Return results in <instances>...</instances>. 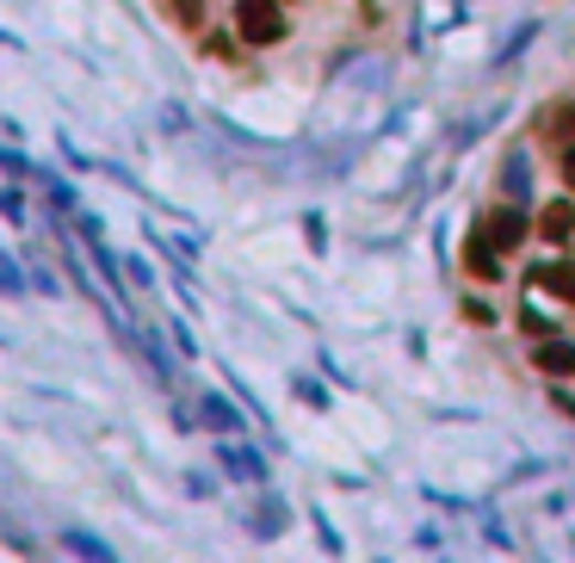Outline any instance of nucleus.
Instances as JSON below:
<instances>
[{"mask_svg": "<svg viewBox=\"0 0 575 563\" xmlns=\"http://www.w3.org/2000/svg\"><path fill=\"white\" fill-rule=\"evenodd\" d=\"M235 32L248 38V44H279L285 38L279 0H242V7H235Z\"/></svg>", "mask_w": 575, "mask_h": 563, "instance_id": "nucleus-1", "label": "nucleus"}, {"mask_svg": "<svg viewBox=\"0 0 575 563\" xmlns=\"http://www.w3.org/2000/svg\"><path fill=\"white\" fill-rule=\"evenodd\" d=\"M520 329H526V334H551V316H539V310H526V316H520Z\"/></svg>", "mask_w": 575, "mask_h": 563, "instance_id": "nucleus-7", "label": "nucleus"}, {"mask_svg": "<svg viewBox=\"0 0 575 563\" xmlns=\"http://www.w3.org/2000/svg\"><path fill=\"white\" fill-rule=\"evenodd\" d=\"M539 230L551 235V242H569V235H575V204H569V199H557L551 211H544V223H539Z\"/></svg>", "mask_w": 575, "mask_h": 563, "instance_id": "nucleus-6", "label": "nucleus"}, {"mask_svg": "<svg viewBox=\"0 0 575 563\" xmlns=\"http://www.w3.org/2000/svg\"><path fill=\"white\" fill-rule=\"evenodd\" d=\"M539 365L551 378H569L575 372V347L569 341H551V334H544V347H539Z\"/></svg>", "mask_w": 575, "mask_h": 563, "instance_id": "nucleus-4", "label": "nucleus"}, {"mask_svg": "<svg viewBox=\"0 0 575 563\" xmlns=\"http://www.w3.org/2000/svg\"><path fill=\"white\" fill-rule=\"evenodd\" d=\"M539 285L575 304V261H551V266H539Z\"/></svg>", "mask_w": 575, "mask_h": 563, "instance_id": "nucleus-5", "label": "nucleus"}, {"mask_svg": "<svg viewBox=\"0 0 575 563\" xmlns=\"http://www.w3.org/2000/svg\"><path fill=\"white\" fill-rule=\"evenodd\" d=\"M489 242H496V248H520V242H526V211L501 204L496 217H489Z\"/></svg>", "mask_w": 575, "mask_h": 563, "instance_id": "nucleus-2", "label": "nucleus"}, {"mask_svg": "<svg viewBox=\"0 0 575 563\" xmlns=\"http://www.w3.org/2000/svg\"><path fill=\"white\" fill-rule=\"evenodd\" d=\"M563 180H569V187H575V156H569V161H563Z\"/></svg>", "mask_w": 575, "mask_h": 563, "instance_id": "nucleus-9", "label": "nucleus"}, {"mask_svg": "<svg viewBox=\"0 0 575 563\" xmlns=\"http://www.w3.org/2000/svg\"><path fill=\"white\" fill-rule=\"evenodd\" d=\"M557 137H575V111H563V118H557Z\"/></svg>", "mask_w": 575, "mask_h": 563, "instance_id": "nucleus-8", "label": "nucleus"}, {"mask_svg": "<svg viewBox=\"0 0 575 563\" xmlns=\"http://www.w3.org/2000/svg\"><path fill=\"white\" fill-rule=\"evenodd\" d=\"M496 242H489V235H482V242H477V235H470V242H465V273H477V279H501V261H496Z\"/></svg>", "mask_w": 575, "mask_h": 563, "instance_id": "nucleus-3", "label": "nucleus"}]
</instances>
